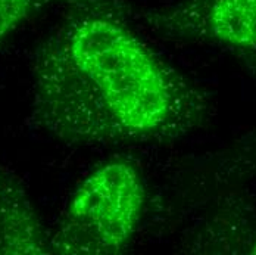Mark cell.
<instances>
[{"label": "cell", "mask_w": 256, "mask_h": 255, "mask_svg": "<svg viewBox=\"0 0 256 255\" xmlns=\"http://www.w3.org/2000/svg\"><path fill=\"white\" fill-rule=\"evenodd\" d=\"M34 55L28 121L70 146L171 143L212 118L209 96L142 39L124 0H60Z\"/></svg>", "instance_id": "6da1fadb"}, {"label": "cell", "mask_w": 256, "mask_h": 255, "mask_svg": "<svg viewBox=\"0 0 256 255\" xmlns=\"http://www.w3.org/2000/svg\"><path fill=\"white\" fill-rule=\"evenodd\" d=\"M136 162L112 158L80 181L50 230L52 254L116 255L132 240L146 206Z\"/></svg>", "instance_id": "7a4b0ae2"}, {"label": "cell", "mask_w": 256, "mask_h": 255, "mask_svg": "<svg viewBox=\"0 0 256 255\" xmlns=\"http://www.w3.org/2000/svg\"><path fill=\"white\" fill-rule=\"evenodd\" d=\"M143 20L162 37L227 52L256 76V0H180Z\"/></svg>", "instance_id": "3957f363"}, {"label": "cell", "mask_w": 256, "mask_h": 255, "mask_svg": "<svg viewBox=\"0 0 256 255\" xmlns=\"http://www.w3.org/2000/svg\"><path fill=\"white\" fill-rule=\"evenodd\" d=\"M50 230L32 202L24 180L0 164V255H46Z\"/></svg>", "instance_id": "277c9868"}, {"label": "cell", "mask_w": 256, "mask_h": 255, "mask_svg": "<svg viewBox=\"0 0 256 255\" xmlns=\"http://www.w3.org/2000/svg\"><path fill=\"white\" fill-rule=\"evenodd\" d=\"M60 0H0V49L37 15Z\"/></svg>", "instance_id": "5b68a950"}, {"label": "cell", "mask_w": 256, "mask_h": 255, "mask_svg": "<svg viewBox=\"0 0 256 255\" xmlns=\"http://www.w3.org/2000/svg\"><path fill=\"white\" fill-rule=\"evenodd\" d=\"M222 173L230 177L256 176V130L246 134L222 159Z\"/></svg>", "instance_id": "8992f818"}]
</instances>
